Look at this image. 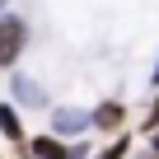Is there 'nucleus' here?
I'll list each match as a JSON object with an SVG mask.
<instances>
[{
	"mask_svg": "<svg viewBox=\"0 0 159 159\" xmlns=\"http://www.w3.org/2000/svg\"><path fill=\"white\" fill-rule=\"evenodd\" d=\"M28 47V24L19 14H0V70H10Z\"/></svg>",
	"mask_w": 159,
	"mask_h": 159,
	"instance_id": "obj_1",
	"label": "nucleus"
},
{
	"mask_svg": "<svg viewBox=\"0 0 159 159\" xmlns=\"http://www.w3.org/2000/svg\"><path fill=\"white\" fill-rule=\"evenodd\" d=\"M84 126H94V112H80V108H52V136H80Z\"/></svg>",
	"mask_w": 159,
	"mask_h": 159,
	"instance_id": "obj_2",
	"label": "nucleus"
},
{
	"mask_svg": "<svg viewBox=\"0 0 159 159\" xmlns=\"http://www.w3.org/2000/svg\"><path fill=\"white\" fill-rule=\"evenodd\" d=\"M122 122H126V103H117V98L98 103V112H94V126H98V131H117Z\"/></svg>",
	"mask_w": 159,
	"mask_h": 159,
	"instance_id": "obj_3",
	"label": "nucleus"
},
{
	"mask_svg": "<svg viewBox=\"0 0 159 159\" xmlns=\"http://www.w3.org/2000/svg\"><path fill=\"white\" fill-rule=\"evenodd\" d=\"M10 89H14V98H19V103H28V108H47V94L33 84L28 75H14V80H10Z\"/></svg>",
	"mask_w": 159,
	"mask_h": 159,
	"instance_id": "obj_4",
	"label": "nucleus"
},
{
	"mask_svg": "<svg viewBox=\"0 0 159 159\" xmlns=\"http://www.w3.org/2000/svg\"><path fill=\"white\" fill-rule=\"evenodd\" d=\"M28 154H33V159H70V150H66L56 136H33V140H28Z\"/></svg>",
	"mask_w": 159,
	"mask_h": 159,
	"instance_id": "obj_5",
	"label": "nucleus"
},
{
	"mask_svg": "<svg viewBox=\"0 0 159 159\" xmlns=\"http://www.w3.org/2000/svg\"><path fill=\"white\" fill-rule=\"evenodd\" d=\"M0 131H5L14 145H28V140H24V122H19V108H14V103H0Z\"/></svg>",
	"mask_w": 159,
	"mask_h": 159,
	"instance_id": "obj_6",
	"label": "nucleus"
},
{
	"mask_svg": "<svg viewBox=\"0 0 159 159\" xmlns=\"http://www.w3.org/2000/svg\"><path fill=\"white\" fill-rule=\"evenodd\" d=\"M126 145H131V140L122 136V140H112V145H108V150H103L98 159H126Z\"/></svg>",
	"mask_w": 159,
	"mask_h": 159,
	"instance_id": "obj_7",
	"label": "nucleus"
},
{
	"mask_svg": "<svg viewBox=\"0 0 159 159\" xmlns=\"http://www.w3.org/2000/svg\"><path fill=\"white\" fill-rule=\"evenodd\" d=\"M154 126H159V98H154V108L145 112V131H154Z\"/></svg>",
	"mask_w": 159,
	"mask_h": 159,
	"instance_id": "obj_8",
	"label": "nucleus"
},
{
	"mask_svg": "<svg viewBox=\"0 0 159 159\" xmlns=\"http://www.w3.org/2000/svg\"><path fill=\"white\" fill-rule=\"evenodd\" d=\"M70 159H89V150H84V145H75V150H70Z\"/></svg>",
	"mask_w": 159,
	"mask_h": 159,
	"instance_id": "obj_9",
	"label": "nucleus"
},
{
	"mask_svg": "<svg viewBox=\"0 0 159 159\" xmlns=\"http://www.w3.org/2000/svg\"><path fill=\"white\" fill-rule=\"evenodd\" d=\"M150 150H154V154H159V126H154V136H150Z\"/></svg>",
	"mask_w": 159,
	"mask_h": 159,
	"instance_id": "obj_10",
	"label": "nucleus"
},
{
	"mask_svg": "<svg viewBox=\"0 0 159 159\" xmlns=\"http://www.w3.org/2000/svg\"><path fill=\"white\" fill-rule=\"evenodd\" d=\"M154 84H159V66H154Z\"/></svg>",
	"mask_w": 159,
	"mask_h": 159,
	"instance_id": "obj_11",
	"label": "nucleus"
},
{
	"mask_svg": "<svg viewBox=\"0 0 159 159\" xmlns=\"http://www.w3.org/2000/svg\"><path fill=\"white\" fill-rule=\"evenodd\" d=\"M0 10H5V0H0Z\"/></svg>",
	"mask_w": 159,
	"mask_h": 159,
	"instance_id": "obj_12",
	"label": "nucleus"
}]
</instances>
